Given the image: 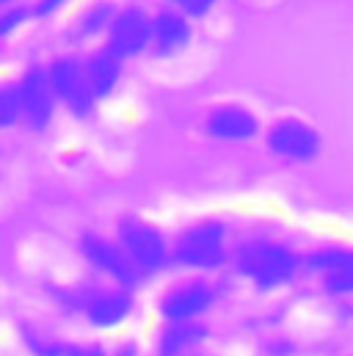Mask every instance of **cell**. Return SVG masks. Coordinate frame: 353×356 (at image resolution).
<instances>
[{
  "label": "cell",
  "mask_w": 353,
  "mask_h": 356,
  "mask_svg": "<svg viewBox=\"0 0 353 356\" xmlns=\"http://www.w3.org/2000/svg\"><path fill=\"white\" fill-rule=\"evenodd\" d=\"M44 70H47V78H50V86H53L58 105H64L78 119H88L97 108V99L88 86L83 61L78 56H58Z\"/></svg>",
  "instance_id": "6da1fadb"
},
{
  "label": "cell",
  "mask_w": 353,
  "mask_h": 356,
  "mask_svg": "<svg viewBox=\"0 0 353 356\" xmlns=\"http://www.w3.org/2000/svg\"><path fill=\"white\" fill-rule=\"evenodd\" d=\"M238 266L240 270L254 279L260 287H276L293 279L295 268H298V257L270 241H252L240 249L238 254Z\"/></svg>",
  "instance_id": "7a4b0ae2"
},
{
  "label": "cell",
  "mask_w": 353,
  "mask_h": 356,
  "mask_svg": "<svg viewBox=\"0 0 353 356\" xmlns=\"http://www.w3.org/2000/svg\"><path fill=\"white\" fill-rule=\"evenodd\" d=\"M149 39H152V14L144 6L130 3L122 6L110 19V28L105 33V47L122 61H127L149 53Z\"/></svg>",
  "instance_id": "3957f363"
},
{
  "label": "cell",
  "mask_w": 353,
  "mask_h": 356,
  "mask_svg": "<svg viewBox=\"0 0 353 356\" xmlns=\"http://www.w3.org/2000/svg\"><path fill=\"white\" fill-rule=\"evenodd\" d=\"M265 144L276 158L290 161V163H309L323 149L320 133L309 122L295 119V116L273 122L265 133Z\"/></svg>",
  "instance_id": "277c9868"
},
{
  "label": "cell",
  "mask_w": 353,
  "mask_h": 356,
  "mask_svg": "<svg viewBox=\"0 0 353 356\" xmlns=\"http://www.w3.org/2000/svg\"><path fill=\"white\" fill-rule=\"evenodd\" d=\"M14 83H17L22 122H25L31 130H44V127H50V122H53V116H56V108H58V99H56V94H53L47 70H44V67H28Z\"/></svg>",
  "instance_id": "5b68a950"
},
{
  "label": "cell",
  "mask_w": 353,
  "mask_h": 356,
  "mask_svg": "<svg viewBox=\"0 0 353 356\" xmlns=\"http://www.w3.org/2000/svg\"><path fill=\"white\" fill-rule=\"evenodd\" d=\"M224 227L218 221H204L190 227L176 243V260L188 268H215L224 263Z\"/></svg>",
  "instance_id": "8992f818"
},
{
  "label": "cell",
  "mask_w": 353,
  "mask_h": 356,
  "mask_svg": "<svg viewBox=\"0 0 353 356\" xmlns=\"http://www.w3.org/2000/svg\"><path fill=\"white\" fill-rule=\"evenodd\" d=\"M260 127H263L260 116L249 105H240V102H221L204 119L207 136H213L218 141H232V144L257 138Z\"/></svg>",
  "instance_id": "52a82bcc"
},
{
  "label": "cell",
  "mask_w": 353,
  "mask_h": 356,
  "mask_svg": "<svg viewBox=\"0 0 353 356\" xmlns=\"http://www.w3.org/2000/svg\"><path fill=\"white\" fill-rule=\"evenodd\" d=\"M119 238H122V246H124V254L133 260L136 268H144V270H155L166 263L169 257V246L163 241V235L149 227V224H141V221H124L122 229H119Z\"/></svg>",
  "instance_id": "ba28073f"
},
{
  "label": "cell",
  "mask_w": 353,
  "mask_h": 356,
  "mask_svg": "<svg viewBox=\"0 0 353 356\" xmlns=\"http://www.w3.org/2000/svg\"><path fill=\"white\" fill-rule=\"evenodd\" d=\"M193 39V25L185 14H179L174 6L161 8L152 14V39H149V53L155 58H174L179 56Z\"/></svg>",
  "instance_id": "9c48e42d"
},
{
  "label": "cell",
  "mask_w": 353,
  "mask_h": 356,
  "mask_svg": "<svg viewBox=\"0 0 353 356\" xmlns=\"http://www.w3.org/2000/svg\"><path fill=\"white\" fill-rule=\"evenodd\" d=\"M83 67H86L88 86H91V94H94L97 102H102V99L116 94L119 83H122V75H124V61L119 56H113L102 44L83 61Z\"/></svg>",
  "instance_id": "30bf717a"
},
{
  "label": "cell",
  "mask_w": 353,
  "mask_h": 356,
  "mask_svg": "<svg viewBox=\"0 0 353 356\" xmlns=\"http://www.w3.org/2000/svg\"><path fill=\"white\" fill-rule=\"evenodd\" d=\"M83 254L94 263L97 268H102L105 273H110L113 279L124 282V284H136L138 279V268L133 266V260L113 243L97 238V235H86L83 238Z\"/></svg>",
  "instance_id": "8fae6325"
},
{
  "label": "cell",
  "mask_w": 353,
  "mask_h": 356,
  "mask_svg": "<svg viewBox=\"0 0 353 356\" xmlns=\"http://www.w3.org/2000/svg\"><path fill=\"white\" fill-rule=\"evenodd\" d=\"M309 266L326 273V287L331 293H353V252L323 249L309 257Z\"/></svg>",
  "instance_id": "7c38bea8"
},
{
  "label": "cell",
  "mask_w": 353,
  "mask_h": 356,
  "mask_svg": "<svg viewBox=\"0 0 353 356\" xmlns=\"http://www.w3.org/2000/svg\"><path fill=\"white\" fill-rule=\"evenodd\" d=\"M210 301H213V293L204 284H188V287H179L166 296L163 312H166V318L179 323V321H188V318L204 312L210 307Z\"/></svg>",
  "instance_id": "4fadbf2b"
},
{
  "label": "cell",
  "mask_w": 353,
  "mask_h": 356,
  "mask_svg": "<svg viewBox=\"0 0 353 356\" xmlns=\"http://www.w3.org/2000/svg\"><path fill=\"white\" fill-rule=\"evenodd\" d=\"M119 6L113 0H91L88 6L81 8L78 19H75V31L81 39H94V36H105L110 28V19L116 17Z\"/></svg>",
  "instance_id": "5bb4252c"
},
{
  "label": "cell",
  "mask_w": 353,
  "mask_h": 356,
  "mask_svg": "<svg viewBox=\"0 0 353 356\" xmlns=\"http://www.w3.org/2000/svg\"><path fill=\"white\" fill-rule=\"evenodd\" d=\"M130 312V304L124 296H102L91 304L88 309V318L97 323V326H116L119 321H124V315Z\"/></svg>",
  "instance_id": "9a60e30c"
},
{
  "label": "cell",
  "mask_w": 353,
  "mask_h": 356,
  "mask_svg": "<svg viewBox=\"0 0 353 356\" xmlns=\"http://www.w3.org/2000/svg\"><path fill=\"white\" fill-rule=\"evenodd\" d=\"M202 337H204V332H202L199 326L176 323V326H172V329L166 332V337H163V354L166 356L179 354V351H185L190 343H196V340H202Z\"/></svg>",
  "instance_id": "2e32d148"
},
{
  "label": "cell",
  "mask_w": 353,
  "mask_h": 356,
  "mask_svg": "<svg viewBox=\"0 0 353 356\" xmlns=\"http://www.w3.org/2000/svg\"><path fill=\"white\" fill-rule=\"evenodd\" d=\"M17 122H22L19 113V97H17V83H0V130L14 127Z\"/></svg>",
  "instance_id": "e0dca14e"
},
{
  "label": "cell",
  "mask_w": 353,
  "mask_h": 356,
  "mask_svg": "<svg viewBox=\"0 0 353 356\" xmlns=\"http://www.w3.org/2000/svg\"><path fill=\"white\" fill-rule=\"evenodd\" d=\"M31 14H33V11H31L28 6H3V8H0V42L8 39L11 33H17V31L28 22Z\"/></svg>",
  "instance_id": "ac0fdd59"
},
{
  "label": "cell",
  "mask_w": 353,
  "mask_h": 356,
  "mask_svg": "<svg viewBox=\"0 0 353 356\" xmlns=\"http://www.w3.org/2000/svg\"><path fill=\"white\" fill-rule=\"evenodd\" d=\"M172 3L179 14H185L193 22V19H204L221 0H172Z\"/></svg>",
  "instance_id": "d6986e66"
},
{
  "label": "cell",
  "mask_w": 353,
  "mask_h": 356,
  "mask_svg": "<svg viewBox=\"0 0 353 356\" xmlns=\"http://www.w3.org/2000/svg\"><path fill=\"white\" fill-rule=\"evenodd\" d=\"M72 0H36V6L31 8L33 11V17H53V14H58L61 8H67Z\"/></svg>",
  "instance_id": "ffe728a7"
},
{
  "label": "cell",
  "mask_w": 353,
  "mask_h": 356,
  "mask_svg": "<svg viewBox=\"0 0 353 356\" xmlns=\"http://www.w3.org/2000/svg\"><path fill=\"white\" fill-rule=\"evenodd\" d=\"M69 356H105L102 351H97V348H75Z\"/></svg>",
  "instance_id": "44dd1931"
},
{
  "label": "cell",
  "mask_w": 353,
  "mask_h": 356,
  "mask_svg": "<svg viewBox=\"0 0 353 356\" xmlns=\"http://www.w3.org/2000/svg\"><path fill=\"white\" fill-rule=\"evenodd\" d=\"M3 3H8V0H0V8H3Z\"/></svg>",
  "instance_id": "7402d4cb"
}]
</instances>
